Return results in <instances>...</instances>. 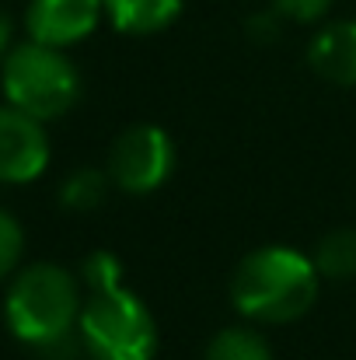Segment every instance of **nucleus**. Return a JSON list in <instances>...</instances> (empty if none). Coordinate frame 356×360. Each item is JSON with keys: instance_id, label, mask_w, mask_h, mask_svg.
Here are the masks:
<instances>
[{"instance_id": "nucleus-11", "label": "nucleus", "mask_w": 356, "mask_h": 360, "mask_svg": "<svg viewBox=\"0 0 356 360\" xmlns=\"http://www.w3.org/2000/svg\"><path fill=\"white\" fill-rule=\"evenodd\" d=\"M203 360H272V350L255 329L231 326V329H220L210 340Z\"/></svg>"}, {"instance_id": "nucleus-4", "label": "nucleus", "mask_w": 356, "mask_h": 360, "mask_svg": "<svg viewBox=\"0 0 356 360\" xmlns=\"http://www.w3.org/2000/svg\"><path fill=\"white\" fill-rule=\"evenodd\" d=\"M0 88H4L7 105L28 112L32 120L46 122L67 116L77 105L81 74L63 49L28 39V42L11 46L4 53Z\"/></svg>"}, {"instance_id": "nucleus-10", "label": "nucleus", "mask_w": 356, "mask_h": 360, "mask_svg": "<svg viewBox=\"0 0 356 360\" xmlns=\"http://www.w3.org/2000/svg\"><path fill=\"white\" fill-rule=\"evenodd\" d=\"M318 273L329 280H353L356 276V231L339 228L318 241V252L311 255Z\"/></svg>"}, {"instance_id": "nucleus-5", "label": "nucleus", "mask_w": 356, "mask_h": 360, "mask_svg": "<svg viewBox=\"0 0 356 360\" xmlns=\"http://www.w3.org/2000/svg\"><path fill=\"white\" fill-rule=\"evenodd\" d=\"M175 172V143L168 129L154 122L126 126L109 150V179L112 186L133 196H147L161 189Z\"/></svg>"}, {"instance_id": "nucleus-3", "label": "nucleus", "mask_w": 356, "mask_h": 360, "mask_svg": "<svg viewBox=\"0 0 356 360\" xmlns=\"http://www.w3.org/2000/svg\"><path fill=\"white\" fill-rule=\"evenodd\" d=\"M81 283L56 262L25 266L4 297V322L28 347L63 343L81 319Z\"/></svg>"}, {"instance_id": "nucleus-2", "label": "nucleus", "mask_w": 356, "mask_h": 360, "mask_svg": "<svg viewBox=\"0 0 356 360\" xmlns=\"http://www.w3.org/2000/svg\"><path fill=\"white\" fill-rule=\"evenodd\" d=\"M322 273L311 255L290 245H262L237 262L231 276L235 308L258 326H286L318 301Z\"/></svg>"}, {"instance_id": "nucleus-1", "label": "nucleus", "mask_w": 356, "mask_h": 360, "mask_svg": "<svg viewBox=\"0 0 356 360\" xmlns=\"http://www.w3.org/2000/svg\"><path fill=\"white\" fill-rule=\"evenodd\" d=\"M88 297L81 304V343L95 360H154L157 322L150 308L122 283V262L112 252H91L81 273Z\"/></svg>"}, {"instance_id": "nucleus-13", "label": "nucleus", "mask_w": 356, "mask_h": 360, "mask_svg": "<svg viewBox=\"0 0 356 360\" xmlns=\"http://www.w3.org/2000/svg\"><path fill=\"white\" fill-rule=\"evenodd\" d=\"M25 252V231L18 224V217H11L7 210H0V280H7Z\"/></svg>"}, {"instance_id": "nucleus-6", "label": "nucleus", "mask_w": 356, "mask_h": 360, "mask_svg": "<svg viewBox=\"0 0 356 360\" xmlns=\"http://www.w3.org/2000/svg\"><path fill=\"white\" fill-rule=\"evenodd\" d=\"M49 165V136L42 122L14 105H0V182H35Z\"/></svg>"}, {"instance_id": "nucleus-8", "label": "nucleus", "mask_w": 356, "mask_h": 360, "mask_svg": "<svg viewBox=\"0 0 356 360\" xmlns=\"http://www.w3.org/2000/svg\"><path fill=\"white\" fill-rule=\"evenodd\" d=\"M308 63L318 77L356 88V18L325 25L308 46Z\"/></svg>"}, {"instance_id": "nucleus-15", "label": "nucleus", "mask_w": 356, "mask_h": 360, "mask_svg": "<svg viewBox=\"0 0 356 360\" xmlns=\"http://www.w3.org/2000/svg\"><path fill=\"white\" fill-rule=\"evenodd\" d=\"M7 46H11V18L0 11V53H7Z\"/></svg>"}, {"instance_id": "nucleus-14", "label": "nucleus", "mask_w": 356, "mask_h": 360, "mask_svg": "<svg viewBox=\"0 0 356 360\" xmlns=\"http://www.w3.org/2000/svg\"><path fill=\"white\" fill-rule=\"evenodd\" d=\"M336 0H272V11L290 18V21H318L329 14Z\"/></svg>"}, {"instance_id": "nucleus-12", "label": "nucleus", "mask_w": 356, "mask_h": 360, "mask_svg": "<svg viewBox=\"0 0 356 360\" xmlns=\"http://www.w3.org/2000/svg\"><path fill=\"white\" fill-rule=\"evenodd\" d=\"M109 186H112L109 172H98V168H81V172H74V175H70V179L60 186V203H63L67 210L88 214V210H95V207H102V203H105Z\"/></svg>"}, {"instance_id": "nucleus-7", "label": "nucleus", "mask_w": 356, "mask_h": 360, "mask_svg": "<svg viewBox=\"0 0 356 360\" xmlns=\"http://www.w3.org/2000/svg\"><path fill=\"white\" fill-rule=\"evenodd\" d=\"M105 14V0H32L25 11V28L32 42L67 49L88 39Z\"/></svg>"}, {"instance_id": "nucleus-9", "label": "nucleus", "mask_w": 356, "mask_h": 360, "mask_svg": "<svg viewBox=\"0 0 356 360\" xmlns=\"http://www.w3.org/2000/svg\"><path fill=\"white\" fill-rule=\"evenodd\" d=\"M185 0H105V14L122 35H157L178 21Z\"/></svg>"}]
</instances>
